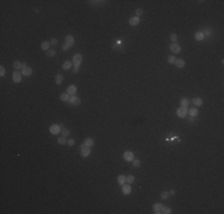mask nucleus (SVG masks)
<instances>
[{
  "mask_svg": "<svg viewBox=\"0 0 224 214\" xmlns=\"http://www.w3.org/2000/svg\"><path fill=\"white\" fill-rule=\"evenodd\" d=\"M73 65V62H71V61H66V62L62 64V68L64 69V70H68V69H71Z\"/></svg>",
  "mask_w": 224,
  "mask_h": 214,
  "instance_id": "22",
  "label": "nucleus"
},
{
  "mask_svg": "<svg viewBox=\"0 0 224 214\" xmlns=\"http://www.w3.org/2000/svg\"><path fill=\"white\" fill-rule=\"evenodd\" d=\"M142 13H143V10L142 9H137L136 10V17L140 18V16H142Z\"/></svg>",
  "mask_w": 224,
  "mask_h": 214,
  "instance_id": "36",
  "label": "nucleus"
},
{
  "mask_svg": "<svg viewBox=\"0 0 224 214\" xmlns=\"http://www.w3.org/2000/svg\"><path fill=\"white\" fill-rule=\"evenodd\" d=\"M169 41H172L173 43H175L178 41V35L177 33H170L169 35Z\"/></svg>",
  "mask_w": 224,
  "mask_h": 214,
  "instance_id": "28",
  "label": "nucleus"
},
{
  "mask_svg": "<svg viewBox=\"0 0 224 214\" xmlns=\"http://www.w3.org/2000/svg\"><path fill=\"white\" fill-rule=\"evenodd\" d=\"M56 55V50H53V49H49L48 51H47V56L48 57H53Z\"/></svg>",
  "mask_w": 224,
  "mask_h": 214,
  "instance_id": "30",
  "label": "nucleus"
},
{
  "mask_svg": "<svg viewBox=\"0 0 224 214\" xmlns=\"http://www.w3.org/2000/svg\"><path fill=\"white\" fill-rule=\"evenodd\" d=\"M194 37H196V39H197V41H203V39H204V35H203V31H198L197 33H196V36H194Z\"/></svg>",
  "mask_w": 224,
  "mask_h": 214,
  "instance_id": "26",
  "label": "nucleus"
},
{
  "mask_svg": "<svg viewBox=\"0 0 224 214\" xmlns=\"http://www.w3.org/2000/svg\"><path fill=\"white\" fill-rule=\"evenodd\" d=\"M49 131H50V133L51 134H59L61 132V125H51L50 126V128H49Z\"/></svg>",
  "mask_w": 224,
  "mask_h": 214,
  "instance_id": "5",
  "label": "nucleus"
},
{
  "mask_svg": "<svg viewBox=\"0 0 224 214\" xmlns=\"http://www.w3.org/2000/svg\"><path fill=\"white\" fill-rule=\"evenodd\" d=\"M169 197V192H162L161 193V199L162 200H167Z\"/></svg>",
  "mask_w": 224,
  "mask_h": 214,
  "instance_id": "32",
  "label": "nucleus"
},
{
  "mask_svg": "<svg viewBox=\"0 0 224 214\" xmlns=\"http://www.w3.org/2000/svg\"><path fill=\"white\" fill-rule=\"evenodd\" d=\"M31 74H32V69L30 67H25L22 69V75H24V76H30Z\"/></svg>",
  "mask_w": 224,
  "mask_h": 214,
  "instance_id": "14",
  "label": "nucleus"
},
{
  "mask_svg": "<svg viewBox=\"0 0 224 214\" xmlns=\"http://www.w3.org/2000/svg\"><path fill=\"white\" fill-rule=\"evenodd\" d=\"M62 49H63V51H66V50H68V49H69V46H68V45L64 43V44L62 45Z\"/></svg>",
  "mask_w": 224,
  "mask_h": 214,
  "instance_id": "40",
  "label": "nucleus"
},
{
  "mask_svg": "<svg viewBox=\"0 0 224 214\" xmlns=\"http://www.w3.org/2000/svg\"><path fill=\"white\" fill-rule=\"evenodd\" d=\"M67 144H68L69 146H73V145L75 144V140H74V139H69V140L67 142Z\"/></svg>",
  "mask_w": 224,
  "mask_h": 214,
  "instance_id": "38",
  "label": "nucleus"
},
{
  "mask_svg": "<svg viewBox=\"0 0 224 214\" xmlns=\"http://www.w3.org/2000/svg\"><path fill=\"white\" fill-rule=\"evenodd\" d=\"M22 73L19 70H14L13 71V74H12V79H13V82L14 83H19L20 81H22Z\"/></svg>",
  "mask_w": 224,
  "mask_h": 214,
  "instance_id": "3",
  "label": "nucleus"
},
{
  "mask_svg": "<svg viewBox=\"0 0 224 214\" xmlns=\"http://www.w3.org/2000/svg\"><path fill=\"white\" fill-rule=\"evenodd\" d=\"M161 213H165V214H170L172 213V209H170L169 207H162V211H161Z\"/></svg>",
  "mask_w": 224,
  "mask_h": 214,
  "instance_id": "29",
  "label": "nucleus"
},
{
  "mask_svg": "<svg viewBox=\"0 0 224 214\" xmlns=\"http://www.w3.org/2000/svg\"><path fill=\"white\" fill-rule=\"evenodd\" d=\"M169 49H170V51H173L174 54H179L181 51V46L179 44H177V43H172Z\"/></svg>",
  "mask_w": 224,
  "mask_h": 214,
  "instance_id": "10",
  "label": "nucleus"
},
{
  "mask_svg": "<svg viewBox=\"0 0 224 214\" xmlns=\"http://www.w3.org/2000/svg\"><path fill=\"white\" fill-rule=\"evenodd\" d=\"M83 145H85V146H88V148H92V146L94 145V139H92V138H86L85 142H83Z\"/></svg>",
  "mask_w": 224,
  "mask_h": 214,
  "instance_id": "15",
  "label": "nucleus"
},
{
  "mask_svg": "<svg viewBox=\"0 0 224 214\" xmlns=\"http://www.w3.org/2000/svg\"><path fill=\"white\" fill-rule=\"evenodd\" d=\"M73 71H74V74H76V73L79 71V67H74V69H73Z\"/></svg>",
  "mask_w": 224,
  "mask_h": 214,
  "instance_id": "42",
  "label": "nucleus"
},
{
  "mask_svg": "<svg viewBox=\"0 0 224 214\" xmlns=\"http://www.w3.org/2000/svg\"><path fill=\"white\" fill-rule=\"evenodd\" d=\"M57 44V39L56 38H53L51 41H50V45H56Z\"/></svg>",
  "mask_w": 224,
  "mask_h": 214,
  "instance_id": "39",
  "label": "nucleus"
},
{
  "mask_svg": "<svg viewBox=\"0 0 224 214\" xmlns=\"http://www.w3.org/2000/svg\"><path fill=\"white\" fill-rule=\"evenodd\" d=\"M71 105H75V106H78V105H80L81 104V99L78 98L76 95H71V98H69V101H68Z\"/></svg>",
  "mask_w": 224,
  "mask_h": 214,
  "instance_id": "6",
  "label": "nucleus"
},
{
  "mask_svg": "<svg viewBox=\"0 0 224 214\" xmlns=\"http://www.w3.org/2000/svg\"><path fill=\"white\" fill-rule=\"evenodd\" d=\"M117 181H118V184H119V186H123L124 183H126V177L124 175H119V176L117 177Z\"/></svg>",
  "mask_w": 224,
  "mask_h": 214,
  "instance_id": "17",
  "label": "nucleus"
},
{
  "mask_svg": "<svg viewBox=\"0 0 224 214\" xmlns=\"http://www.w3.org/2000/svg\"><path fill=\"white\" fill-rule=\"evenodd\" d=\"M76 90H78L76 86H75V85H71V86H69V87L67 88V93H68L69 95H75Z\"/></svg>",
  "mask_w": 224,
  "mask_h": 214,
  "instance_id": "11",
  "label": "nucleus"
},
{
  "mask_svg": "<svg viewBox=\"0 0 224 214\" xmlns=\"http://www.w3.org/2000/svg\"><path fill=\"white\" fill-rule=\"evenodd\" d=\"M180 105H181V107H188L189 101H188L186 98H182L181 100H180Z\"/></svg>",
  "mask_w": 224,
  "mask_h": 214,
  "instance_id": "25",
  "label": "nucleus"
},
{
  "mask_svg": "<svg viewBox=\"0 0 224 214\" xmlns=\"http://www.w3.org/2000/svg\"><path fill=\"white\" fill-rule=\"evenodd\" d=\"M135 182V177L132 176V175H129V176H126V183H134Z\"/></svg>",
  "mask_w": 224,
  "mask_h": 214,
  "instance_id": "31",
  "label": "nucleus"
},
{
  "mask_svg": "<svg viewBox=\"0 0 224 214\" xmlns=\"http://www.w3.org/2000/svg\"><path fill=\"white\" fill-rule=\"evenodd\" d=\"M169 195H172V196L175 195V190H174V189H172V190L169 192Z\"/></svg>",
  "mask_w": 224,
  "mask_h": 214,
  "instance_id": "43",
  "label": "nucleus"
},
{
  "mask_svg": "<svg viewBox=\"0 0 224 214\" xmlns=\"http://www.w3.org/2000/svg\"><path fill=\"white\" fill-rule=\"evenodd\" d=\"M122 193H123L124 195H129V194H131V184H129V183H124V184L122 186Z\"/></svg>",
  "mask_w": 224,
  "mask_h": 214,
  "instance_id": "7",
  "label": "nucleus"
},
{
  "mask_svg": "<svg viewBox=\"0 0 224 214\" xmlns=\"http://www.w3.org/2000/svg\"><path fill=\"white\" fill-rule=\"evenodd\" d=\"M63 81V75L62 74H57L56 76H55V83L56 85H61Z\"/></svg>",
  "mask_w": 224,
  "mask_h": 214,
  "instance_id": "20",
  "label": "nucleus"
},
{
  "mask_svg": "<svg viewBox=\"0 0 224 214\" xmlns=\"http://www.w3.org/2000/svg\"><path fill=\"white\" fill-rule=\"evenodd\" d=\"M64 43L68 45L69 48H72L73 45H74V37L71 35H67L66 36V38H64Z\"/></svg>",
  "mask_w": 224,
  "mask_h": 214,
  "instance_id": "9",
  "label": "nucleus"
},
{
  "mask_svg": "<svg viewBox=\"0 0 224 214\" xmlns=\"http://www.w3.org/2000/svg\"><path fill=\"white\" fill-rule=\"evenodd\" d=\"M123 158H124V160H126V162H131V160H134V152L132 151H125L124 152V155H123Z\"/></svg>",
  "mask_w": 224,
  "mask_h": 214,
  "instance_id": "8",
  "label": "nucleus"
},
{
  "mask_svg": "<svg viewBox=\"0 0 224 214\" xmlns=\"http://www.w3.org/2000/svg\"><path fill=\"white\" fill-rule=\"evenodd\" d=\"M192 102H193V105L196 107H199V106L203 105V100H201V98H194L192 100Z\"/></svg>",
  "mask_w": 224,
  "mask_h": 214,
  "instance_id": "19",
  "label": "nucleus"
},
{
  "mask_svg": "<svg viewBox=\"0 0 224 214\" xmlns=\"http://www.w3.org/2000/svg\"><path fill=\"white\" fill-rule=\"evenodd\" d=\"M198 108H196V107H192V108H189L188 109V114L191 117H197L198 116Z\"/></svg>",
  "mask_w": 224,
  "mask_h": 214,
  "instance_id": "18",
  "label": "nucleus"
},
{
  "mask_svg": "<svg viewBox=\"0 0 224 214\" xmlns=\"http://www.w3.org/2000/svg\"><path fill=\"white\" fill-rule=\"evenodd\" d=\"M69 133H71V131H69L68 128H63V130H62V136H63V137H67V136H69Z\"/></svg>",
  "mask_w": 224,
  "mask_h": 214,
  "instance_id": "35",
  "label": "nucleus"
},
{
  "mask_svg": "<svg viewBox=\"0 0 224 214\" xmlns=\"http://www.w3.org/2000/svg\"><path fill=\"white\" fill-rule=\"evenodd\" d=\"M162 207H163V205H161V203H155V205L153 206L154 213L160 214V213H161V211H162Z\"/></svg>",
  "mask_w": 224,
  "mask_h": 214,
  "instance_id": "13",
  "label": "nucleus"
},
{
  "mask_svg": "<svg viewBox=\"0 0 224 214\" xmlns=\"http://www.w3.org/2000/svg\"><path fill=\"white\" fill-rule=\"evenodd\" d=\"M131 162H132V165H134L135 168H138V167H140V165H141V162H140V160H131Z\"/></svg>",
  "mask_w": 224,
  "mask_h": 214,
  "instance_id": "33",
  "label": "nucleus"
},
{
  "mask_svg": "<svg viewBox=\"0 0 224 214\" xmlns=\"http://www.w3.org/2000/svg\"><path fill=\"white\" fill-rule=\"evenodd\" d=\"M175 60H177V58H175L174 56H169V57H168V63H174L175 62Z\"/></svg>",
  "mask_w": 224,
  "mask_h": 214,
  "instance_id": "37",
  "label": "nucleus"
},
{
  "mask_svg": "<svg viewBox=\"0 0 224 214\" xmlns=\"http://www.w3.org/2000/svg\"><path fill=\"white\" fill-rule=\"evenodd\" d=\"M81 62H82V55L81 54H76L73 56V64L74 67H80Z\"/></svg>",
  "mask_w": 224,
  "mask_h": 214,
  "instance_id": "2",
  "label": "nucleus"
},
{
  "mask_svg": "<svg viewBox=\"0 0 224 214\" xmlns=\"http://www.w3.org/2000/svg\"><path fill=\"white\" fill-rule=\"evenodd\" d=\"M140 18L138 17H132V18H130V20H129V24L131 25V26H136V25H138L140 24Z\"/></svg>",
  "mask_w": 224,
  "mask_h": 214,
  "instance_id": "12",
  "label": "nucleus"
},
{
  "mask_svg": "<svg viewBox=\"0 0 224 214\" xmlns=\"http://www.w3.org/2000/svg\"><path fill=\"white\" fill-rule=\"evenodd\" d=\"M81 156L82 157H88L91 155V148H88V146H85L83 144L81 145Z\"/></svg>",
  "mask_w": 224,
  "mask_h": 214,
  "instance_id": "4",
  "label": "nucleus"
},
{
  "mask_svg": "<svg viewBox=\"0 0 224 214\" xmlns=\"http://www.w3.org/2000/svg\"><path fill=\"white\" fill-rule=\"evenodd\" d=\"M187 114H188L187 107H179L178 111H177V116L179 117V118H186Z\"/></svg>",
  "mask_w": 224,
  "mask_h": 214,
  "instance_id": "1",
  "label": "nucleus"
},
{
  "mask_svg": "<svg viewBox=\"0 0 224 214\" xmlns=\"http://www.w3.org/2000/svg\"><path fill=\"white\" fill-rule=\"evenodd\" d=\"M57 143L60 144V145H64V144H67V139H66V137H60L59 139H57Z\"/></svg>",
  "mask_w": 224,
  "mask_h": 214,
  "instance_id": "27",
  "label": "nucleus"
},
{
  "mask_svg": "<svg viewBox=\"0 0 224 214\" xmlns=\"http://www.w3.org/2000/svg\"><path fill=\"white\" fill-rule=\"evenodd\" d=\"M174 64H175L178 68H184V67H185V61L181 60V58H177L175 62H174Z\"/></svg>",
  "mask_w": 224,
  "mask_h": 214,
  "instance_id": "16",
  "label": "nucleus"
},
{
  "mask_svg": "<svg viewBox=\"0 0 224 214\" xmlns=\"http://www.w3.org/2000/svg\"><path fill=\"white\" fill-rule=\"evenodd\" d=\"M69 98H71V95H69L68 93H62V94L60 95L61 101H66V102H68V101H69Z\"/></svg>",
  "mask_w": 224,
  "mask_h": 214,
  "instance_id": "21",
  "label": "nucleus"
},
{
  "mask_svg": "<svg viewBox=\"0 0 224 214\" xmlns=\"http://www.w3.org/2000/svg\"><path fill=\"white\" fill-rule=\"evenodd\" d=\"M196 119H197V117H191L189 116V118H188V120H189V121H194Z\"/></svg>",
  "mask_w": 224,
  "mask_h": 214,
  "instance_id": "41",
  "label": "nucleus"
},
{
  "mask_svg": "<svg viewBox=\"0 0 224 214\" xmlns=\"http://www.w3.org/2000/svg\"><path fill=\"white\" fill-rule=\"evenodd\" d=\"M13 68H14L16 70H19V69H23V63L18 62V61H14V62H13Z\"/></svg>",
  "mask_w": 224,
  "mask_h": 214,
  "instance_id": "24",
  "label": "nucleus"
},
{
  "mask_svg": "<svg viewBox=\"0 0 224 214\" xmlns=\"http://www.w3.org/2000/svg\"><path fill=\"white\" fill-rule=\"evenodd\" d=\"M49 48H50V43H49V42H43V43L41 44V49L44 50V51H48Z\"/></svg>",
  "mask_w": 224,
  "mask_h": 214,
  "instance_id": "23",
  "label": "nucleus"
},
{
  "mask_svg": "<svg viewBox=\"0 0 224 214\" xmlns=\"http://www.w3.org/2000/svg\"><path fill=\"white\" fill-rule=\"evenodd\" d=\"M5 74H6L5 67H4V65H1V67H0V76H1V77H4V76H5Z\"/></svg>",
  "mask_w": 224,
  "mask_h": 214,
  "instance_id": "34",
  "label": "nucleus"
}]
</instances>
